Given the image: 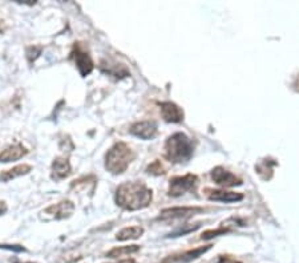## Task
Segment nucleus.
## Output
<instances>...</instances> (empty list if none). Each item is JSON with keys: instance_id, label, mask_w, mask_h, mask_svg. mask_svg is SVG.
I'll return each mask as SVG.
<instances>
[{"instance_id": "1", "label": "nucleus", "mask_w": 299, "mask_h": 263, "mask_svg": "<svg viewBox=\"0 0 299 263\" xmlns=\"http://www.w3.org/2000/svg\"><path fill=\"white\" fill-rule=\"evenodd\" d=\"M153 199L152 189L142 182H124L116 190V202L128 211L148 208Z\"/></svg>"}, {"instance_id": "2", "label": "nucleus", "mask_w": 299, "mask_h": 263, "mask_svg": "<svg viewBox=\"0 0 299 263\" xmlns=\"http://www.w3.org/2000/svg\"><path fill=\"white\" fill-rule=\"evenodd\" d=\"M164 150H165V158L174 164H182V162H187L193 157L194 145L190 137H187L185 133L178 132L168 137L164 145Z\"/></svg>"}, {"instance_id": "3", "label": "nucleus", "mask_w": 299, "mask_h": 263, "mask_svg": "<svg viewBox=\"0 0 299 263\" xmlns=\"http://www.w3.org/2000/svg\"><path fill=\"white\" fill-rule=\"evenodd\" d=\"M134 158L136 153L125 142H117L105 154V168L112 174H121Z\"/></svg>"}, {"instance_id": "4", "label": "nucleus", "mask_w": 299, "mask_h": 263, "mask_svg": "<svg viewBox=\"0 0 299 263\" xmlns=\"http://www.w3.org/2000/svg\"><path fill=\"white\" fill-rule=\"evenodd\" d=\"M71 57L75 61L80 75L83 76V77L88 76L93 70V61H92L91 56H89V52L85 50V47L81 43H75L72 52H71Z\"/></svg>"}, {"instance_id": "5", "label": "nucleus", "mask_w": 299, "mask_h": 263, "mask_svg": "<svg viewBox=\"0 0 299 263\" xmlns=\"http://www.w3.org/2000/svg\"><path fill=\"white\" fill-rule=\"evenodd\" d=\"M197 182H198V177L196 174L189 173L181 175V177H174V178L170 179L168 194L170 197H181L182 194L190 192L191 189L196 188Z\"/></svg>"}, {"instance_id": "6", "label": "nucleus", "mask_w": 299, "mask_h": 263, "mask_svg": "<svg viewBox=\"0 0 299 263\" xmlns=\"http://www.w3.org/2000/svg\"><path fill=\"white\" fill-rule=\"evenodd\" d=\"M204 211V209L198 206H177V208L164 209L160 215L158 221H177V219H187Z\"/></svg>"}, {"instance_id": "7", "label": "nucleus", "mask_w": 299, "mask_h": 263, "mask_svg": "<svg viewBox=\"0 0 299 263\" xmlns=\"http://www.w3.org/2000/svg\"><path fill=\"white\" fill-rule=\"evenodd\" d=\"M74 210V202H72V201H68V199H64V201H60L57 204L48 206V208L43 211V214H44L47 218L51 219H65L72 215Z\"/></svg>"}, {"instance_id": "8", "label": "nucleus", "mask_w": 299, "mask_h": 263, "mask_svg": "<svg viewBox=\"0 0 299 263\" xmlns=\"http://www.w3.org/2000/svg\"><path fill=\"white\" fill-rule=\"evenodd\" d=\"M210 177L217 185H220L222 188H233V186H240L242 184L241 178H238L236 174H233L222 166H217L211 170Z\"/></svg>"}, {"instance_id": "9", "label": "nucleus", "mask_w": 299, "mask_h": 263, "mask_svg": "<svg viewBox=\"0 0 299 263\" xmlns=\"http://www.w3.org/2000/svg\"><path fill=\"white\" fill-rule=\"evenodd\" d=\"M205 197L209 201H217V202H238L243 199V194L225 190V189H210L206 188L204 190Z\"/></svg>"}, {"instance_id": "10", "label": "nucleus", "mask_w": 299, "mask_h": 263, "mask_svg": "<svg viewBox=\"0 0 299 263\" xmlns=\"http://www.w3.org/2000/svg\"><path fill=\"white\" fill-rule=\"evenodd\" d=\"M157 124L153 120H145V121H138L136 124L131 126V134L136 136L142 140H152L157 134Z\"/></svg>"}, {"instance_id": "11", "label": "nucleus", "mask_w": 299, "mask_h": 263, "mask_svg": "<svg viewBox=\"0 0 299 263\" xmlns=\"http://www.w3.org/2000/svg\"><path fill=\"white\" fill-rule=\"evenodd\" d=\"M211 248V245H206V246H201V247L193 248V250H189V251H185V253L174 254V255H169L165 259H162L161 263H189L194 259L200 258L201 255L209 251Z\"/></svg>"}, {"instance_id": "12", "label": "nucleus", "mask_w": 299, "mask_h": 263, "mask_svg": "<svg viewBox=\"0 0 299 263\" xmlns=\"http://www.w3.org/2000/svg\"><path fill=\"white\" fill-rule=\"evenodd\" d=\"M160 110H161L162 119L165 120L167 123H173V124H178L184 120V110L178 106L177 104L172 103V101H164L160 104Z\"/></svg>"}, {"instance_id": "13", "label": "nucleus", "mask_w": 299, "mask_h": 263, "mask_svg": "<svg viewBox=\"0 0 299 263\" xmlns=\"http://www.w3.org/2000/svg\"><path fill=\"white\" fill-rule=\"evenodd\" d=\"M71 173H72V168H71L68 158L57 157L54 159L52 166H51V178L54 181H61V179L67 178Z\"/></svg>"}, {"instance_id": "14", "label": "nucleus", "mask_w": 299, "mask_h": 263, "mask_svg": "<svg viewBox=\"0 0 299 263\" xmlns=\"http://www.w3.org/2000/svg\"><path fill=\"white\" fill-rule=\"evenodd\" d=\"M28 153V150L25 149L23 145H12L5 148L3 152H0V162H11V161H18L23 158L25 154Z\"/></svg>"}, {"instance_id": "15", "label": "nucleus", "mask_w": 299, "mask_h": 263, "mask_svg": "<svg viewBox=\"0 0 299 263\" xmlns=\"http://www.w3.org/2000/svg\"><path fill=\"white\" fill-rule=\"evenodd\" d=\"M31 170H32V166H31V165H18V166L12 168V169L1 172V173H0V181H1V182H8L11 179H15L18 178V177H21V175L28 174Z\"/></svg>"}, {"instance_id": "16", "label": "nucleus", "mask_w": 299, "mask_h": 263, "mask_svg": "<svg viewBox=\"0 0 299 263\" xmlns=\"http://www.w3.org/2000/svg\"><path fill=\"white\" fill-rule=\"evenodd\" d=\"M144 234V228L141 226H129L118 231L116 235L117 241H129V239H137Z\"/></svg>"}, {"instance_id": "17", "label": "nucleus", "mask_w": 299, "mask_h": 263, "mask_svg": "<svg viewBox=\"0 0 299 263\" xmlns=\"http://www.w3.org/2000/svg\"><path fill=\"white\" fill-rule=\"evenodd\" d=\"M140 246L138 245H131V246H121V247H114L112 250H109L108 253L105 254L107 258H118L123 255H129V254H134L140 251Z\"/></svg>"}, {"instance_id": "18", "label": "nucleus", "mask_w": 299, "mask_h": 263, "mask_svg": "<svg viewBox=\"0 0 299 263\" xmlns=\"http://www.w3.org/2000/svg\"><path fill=\"white\" fill-rule=\"evenodd\" d=\"M230 231V228H217V230H207V231H205V233L202 234L201 239H204V241H206V239H211L214 238V237H218V235H224V234L229 233Z\"/></svg>"}, {"instance_id": "19", "label": "nucleus", "mask_w": 299, "mask_h": 263, "mask_svg": "<svg viewBox=\"0 0 299 263\" xmlns=\"http://www.w3.org/2000/svg\"><path fill=\"white\" fill-rule=\"evenodd\" d=\"M201 226V224H194V225H184V228H180L178 230H176L174 233H172L169 237H180V235H185L187 233H191L197 228Z\"/></svg>"}, {"instance_id": "20", "label": "nucleus", "mask_w": 299, "mask_h": 263, "mask_svg": "<svg viewBox=\"0 0 299 263\" xmlns=\"http://www.w3.org/2000/svg\"><path fill=\"white\" fill-rule=\"evenodd\" d=\"M147 172L153 175H161V174H165V168L162 166L161 161H154L153 164L148 166Z\"/></svg>"}, {"instance_id": "21", "label": "nucleus", "mask_w": 299, "mask_h": 263, "mask_svg": "<svg viewBox=\"0 0 299 263\" xmlns=\"http://www.w3.org/2000/svg\"><path fill=\"white\" fill-rule=\"evenodd\" d=\"M43 51V47L40 45H34V47H28L27 48V57H28V61L30 63H34L35 60L39 57V55Z\"/></svg>"}, {"instance_id": "22", "label": "nucleus", "mask_w": 299, "mask_h": 263, "mask_svg": "<svg viewBox=\"0 0 299 263\" xmlns=\"http://www.w3.org/2000/svg\"><path fill=\"white\" fill-rule=\"evenodd\" d=\"M0 248L11 250V251H25V248L19 245H0Z\"/></svg>"}, {"instance_id": "23", "label": "nucleus", "mask_w": 299, "mask_h": 263, "mask_svg": "<svg viewBox=\"0 0 299 263\" xmlns=\"http://www.w3.org/2000/svg\"><path fill=\"white\" fill-rule=\"evenodd\" d=\"M218 263H241V262H238L237 259L231 258L230 255H222V257H220V259H218Z\"/></svg>"}, {"instance_id": "24", "label": "nucleus", "mask_w": 299, "mask_h": 263, "mask_svg": "<svg viewBox=\"0 0 299 263\" xmlns=\"http://www.w3.org/2000/svg\"><path fill=\"white\" fill-rule=\"evenodd\" d=\"M7 211V205H5L4 201H0V215H3Z\"/></svg>"}, {"instance_id": "25", "label": "nucleus", "mask_w": 299, "mask_h": 263, "mask_svg": "<svg viewBox=\"0 0 299 263\" xmlns=\"http://www.w3.org/2000/svg\"><path fill=\"white\" fill-rule=\"evenodd\" d=\"M5 30H7V24L3 19H0V34H4Z\"/></svg>"}, {"instance_id": "26", "label": "nucleus", "mask_w": 299, "mask_h": 263, "mask_svg": "<svg viewBox=\"0 0 299 263\" xmlns=\"http://www.w3.org/2000/svg\"><path fill=\"white\" fill-rule=\"evenodd\" d=\"M116 263H136V259H133V258L123 259V261H120V262H116Z\"/></svg>"}]
</instances>
